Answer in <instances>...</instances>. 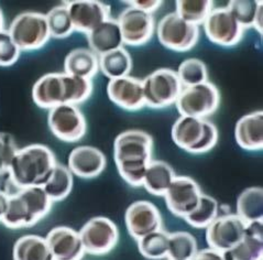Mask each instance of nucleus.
I'll return each instance as SVG.
<instances>
[{
    "instance_id": "obj_1",
    "label": "nucleus",
    "mask_w": 263,
    "mask_h": 260,
    "mask_svg": "<svg viewBox=\"0 0 263 260\" xmlns=\"http://www.w3.org/2000/svg\"><path fill=\"white\" fill-rule=\"evenodd\" d=\"M152 152L153 138L144 130L128 129L116 137L114 160L122 180L134 188L143 187Z\"/></svg>"
},
{
    "instance_id": "obj_2",
    "label": "nucleus",
    "mask_w": 263,
    "mask_h": 260,
    "mask_svg": "<svg viewBox=\"0 0 263 260\" xmlns=\"http://www.w3.org/2000/svg\"><path fill=\"white\" fill-rule=\"evenodd\" d=\"M58 164L54 152L45 144L34 143L19 148L9 173L19 189L43 187Z\"/></svg>"
},
{
    "instance_id": "obj_3",
    "label": "nucleus",
    "mask_w": 263,
    "mask_h": 260,
    "mask_svg": "<svg viewBox=\"0 0 263 260\" xmlns=\"http://www.w3.org/2000/svg\"><path fill=\"white\" fill-rule=\"evenodd\" d=\"M53 202L43 187L21 189L10 197L9 205L2 224L10 229L30 228L48 216Z\"/></svg>"
},
{
    "instance_id": "obj_4",
    "label": "nucleus",
    "mask_w": 263,
    "mask_h": 260,
    "mask_svg": "<svg viewBox=\"0 0 263 260\" xmlns=\"http://www.w3.org/2000/svg\"><path fill=\"white\" fill-rule=\"evenodd\" d=\"M172 140L177 147L192 155H204L218 142V129L211 120L191 116L177 118L171 130Z\"/></svg>"
},
{
    "instance_id": "obj_5",
    "label": "nucleus",
    "mask_w": 263,
    "mask_h": 260,
    "mask_svg": "<svg viewBox=\"0 0 263 260\" xmlns=\"http://www.w3.org/2000/svg\"><path fill=\"white\" fill-rule=\"evenodd\" d=\"M221 95L218 87L211 82L184 87L175 103L181 116L206 119L218 110Z\"/></svg>"
},
{
    "instance_id": "obj_6",
    "label": "nucleus",
    "mask_w": 263,
    "mask_h": 260,
    "mask_svg": "<svg viewBox=\"0 0 263 260\" xmlns=\"http://www.w3.org/2000/svg\"><path fill=\"white\" fill-rule=\"evenodd\" d=\"M8 32L21 51L42 49L51 39L45 14L27 11L15 17Z\"/></svg>"
},
{
    "instance_id": "obj_7",
    "label": "nucleus",
    "mask_w": 263,
    "mask_h": 260,
    "mask_svg": "<svg viewBox=\"0 0 263 260\" xmlns=\"http://www.w3.org/2000/svg\"><path fill=\"white\" fill-rule=\"evenodd\" d=\"M145 106L162 109L176 103L183 89L177 73L171 68H159L142 81Z\"/></svg>"
},
{
    "instance_id": "obj_8",
    "label": "nucleus",
    "mask_w": 263,
    "mask_h": 260,
    "mask_svg": "<svg viewBox=\"0 0 263 260\" xmlns=\"http://www.w3.org/2000/svg\"><path fill=\"white\" fill-rule=\"evenodd\" d=\"M156 31L160 43L175 52L191 51L199 40V28L183 20L175 12L162 18Z\"/></svg>"
},
{
    "instance_id": "obj_9",
    "label": "nucleus",
    "mask_w": 263,
    "mask_h": 260,
    "mask_svg": "<svg viewBox=\"0 0 263 260\" xmlns=\"http://www.w3.org/2000/svg\"><path fill=\"white\" fill-rule=\"evenodd\" d=\"M85 254L104 256L109 254L119 242V229L114 221L105 216L92 217L79 232Z\"/></svg>"
},
{
    "instance_id": "obj_10",
    "label": "nucleus",
    "mask_w": 263,
    "mask_h": 260,
    "mask_svg": "<svg viewBox=\"0 0 263 260\" xmlns=\"http://www.w3.org/2000/svg\"><path fill=\"white\" fill-rule=\"evenodd\" d=\"M48 125L54 137L61 141H81L87 133V121L76 105L62 104L49 110Z\"/></svg>"
},
{
    "instance_id": "obj_11",
    "label": "nucleus",
    "mask_w": 263,
    "mask_h": 260,
    "mask_svg": "<svg viewBox=\"0 0 263 260\" xmlns=\"http://www.w3.org/2000/svg\"><path fill=\"white\" fill-rule=\"evenodd\" d=\"M203 25L208 40L223 48L235 47L243 38L245 29L227 7L213 9Z\"/></svg>"
},
{
    "instance_id": "obj_12",
    "label": "nucleus",
    "mask_w": 263,
    "mask_h": 260,
    "mask_svg": "<svg viewBox=\"0 0 263 260\" xmlns=\"http://www.w3.org/2000/svg\"><path fill=\"white\" fill-rule=\"evenodd\" d=\"M247 223L235 214L218 215L206 228V242L212 249L226 252L241 242Z\"/></svg>"
},
{
    "instance_id": "obj_13",
    "label": "nucleus",
    "mask_w": 263,
    "mask_h": 260,
    "mask_svg": "<svg viewBox=\"0 0 263 260\" xmlns=\"http://www.w3.org/2000/svg\"><path fill=\"white\" fill-rule=\"evenodd\" d=\"M122 34L123 44L141 47L148 43L156 31L153 14H149L134 7H128L117 19Z\"/></svg>"
},
{
    "instance_id": "obj_14",
    "label": "nucleus",
    "mask_w": 263,
    "mask_h": 260,
    "mask_svg": "<svg viewBox=\"0 0 263 260\" xmlns=\"http://www.w3.org/2000/svg\"><path fill=\"white\" fill-rule=\"evenodd\" d=\"M202 194V190L194 179L181 175L175 177L163 197L168 211L173 215L184 218L197 208Z\"/></svg>"
},
{
    "instance_id": "obj_15",
    "label": "nucleus",
    "mask_w": 263,
    "mask_h": 260,
    "mask_svg": "<svg viewBox=\"0 0 263 260\" xmlns=\"http://www.w3.org/2000/svg\"><path fill=\"white\" fill-rule=\"evenodd\" d=\"M125 224L129 235L139 240L162 229V215L156 205L149 201H137L128 206Z\"/></svg>"
},
{
    "instance_id": "obj_16",
    "label": "nucleus",
    "mask_w": 263,
    "mask_h": 260,
    "mask_svg": "<svg viewBox=\"0 0 263 260\" xmlns=\"http://www.w3.org/2000/svg\"><path fill=\"white\" fill-rule=\"evenodd\" d=\"M64 4L75 31L86 35L110 18V7L97 0H73Z\"/></svg>"
},
{
    "instance_id": "obj_17",
    "label": "nucleus",
    "mask_w": 263,
    "mask_h": 260,
    "mask_svg": "<svg viewBox=\"0 0 263 260\" xmlns=\"http://www.w3.org/2000/svg\"><path fill=\"white\" fill-rule=\"evenodd\" d=\"M107 95L116 106L127 112H139L145 106L142 80L130 75L108 82Z\"/></svg>"
},
{
    "instance_id": "obj_18",
    "label": "nucleus",
    "mask_w": 263,
    "mask_h": 260,
    "mask_svg": "<svg viewBox=\"0 0 263 260\" xmlns=\"http://www.w3.org/2000/svg\"><path fill=\"white\" fill-rule=\"evenodd\" d=\"M107 166V158L102 150L94 146L74 148L67 159V168L81 179L90 180L99 177Z\"/></svg>"
},
{
    "instance_id": "obj_19",
    "label": "nucleus",
    "mask_w": 263,
    "mask_h": 260,
    "mask_svg": "<svg viewBox=\"0 0 263 260\" xmlns=\"http://www.w3.org/2000/svg\"><path fill=\"white\" fill-rule=\"evenodd\" d=\"M54 260H82L85 250L80 233L68 226L52 228L45 237Z\"/></svg>"
},
{
    "instance_id": "obj_20",
    "label": "nucleus",
    "mask_w": 263,
    "mask_h": 260,
    "mask_svg": "<svg viewBox=\"0 0 263 260\" xmlns=\"http://www.w3.org/2000/svg\"><path fill=\"white\" fill-rule=\"evenodd\" d=\"M32 99L37 107L45 110L65 104L64 72L42 75L32 87Z\"/></svg>"
},
{
    "instance_id": "obj_21",
    "label": "nucleus",
    "mask_w": 263,
    "mask_h": 260,
    "mask_svg": "<svg viewBox=\"0 0 263 260\" xmlns=\"http://www.w3.org/2000/svg\"><path fill=\"white\" fill-rule=\"evenodd\" d=\"M222 255L225 260H262L263 219L247 223L241 242Z\"/></svg>"
},
{
    "instance_id": "obj_22",
    "label": "nucleus",
    "mask_w": 263,
    "mask_h": 260,
    "mask_svg": "<svg viewBox=\"0 0 263 260\" xmlns=\"http://www.w3.org/2000/svg\"><path fill=\"white\" fill-rule=\"evenodd\" d=\"M235 138L238 146L248 151H259L263 148V112L247 114L237 121Z\"/></svg>"
},
{
    "instance_id": "obj_23",
    "label": "nucleus",
    "mask_w": 263,
    "mask_h": 260,
    "mask_svg": "<svg viewBox=\"0 0 263 260\" xmlns=\"http://www.w3.org/2000/svg\"><path fill=\"white\" fill-rule=\"evenodd\" d=\"M87 41L89 49L98 57L122 48L123 41L118 21L111 17L107 19L87 34Z\"/></svg>"
},
{
    "instance_id": "obj_24",
    "label": "nucleus",
    "mask_w": 263,
    "mask_h": 260,
    "mask_svg": "<svg viewBox=\"0 0 263 260\" xmlns=\"http://www.w3.org/2000/svg\"><path fill=\"white\" fill-rule=\"evenodd\" d=\"M99 72V57L90 49L76 48L66 55L64 60V73L89 79Z\"/></svg>"
},
{
    "instance_id": "obj_25",
    "label": "nucleus",
    "mask_w": 263,
    "mask_h": 260,
    "mask_svg": "<svg viewBox=\"0 0 263 260\" xmlns=\"http://www.w3.org/2000/svg\"><path fill=\"white\" fill-rule=\"evenodd\" d=\"M175 177L173 168L168 163L152 160L144 175L143 188L154 196H164Z\"/></svg>"
},
{
    "instance_id": "obj_26",
    "label": "nucleus",
    "mask_w": 263,
    "mask_h": 260,
    "mask_svg": "<svg viewBox=\"0 0 263 260\" xmlns=\"http://www.w3.org/2000/svg\"><path fill=\"white\" fill-rule=\"evenodd\" d=\"M13 260H54L45 237L25 235L12 247Z\"/></svg>"
},
{
    "instance_id": "obj_27",
    "label": "nucleus",
    "mask_w": 263,
    "mask_h": 260,
    "mask_svg": "<svg viewBox=\"0 0 263 260\" xmlns=\"http://www.w3.org/2000/svg\"><path fill=\"white\" fill-rule=\"evenodd\" d=\"M133 66V58L123 47L99 57V71L109 81L129 76Z\"/></svg>"
},
{
    "instance_id": "obj_28",
    "label": "nucleus",
    "mask_w": 263,
    "mask_h": 260,
    "mask_svg": "<svg viewBox=\"0 0 263 260\" xmlns=\"http://www.w3.org/2000/svg\"><path fill=\"white\" fill-rule=\"evenodd\" d=\"M74 187L73 173L64 164L58 163L49 180L43 185L45 193L53 203L64 201L72 193Z\"/></svg>"
},
{
    "instance_id": "obj_29",
    "label": "nucleus",
    "mask_w": 263,
    "mask_h": 260,
    "mask_svg": "<svg viewBox=\"0 0 263 260\" xmlns=\"http://www.w3.org/2000/svg\"><path fill=\"white\" fill-rule=\"evenodd\" d=\"M237 215L246 223L263 219V190L252 187L243 190L237 200Z\"/></svg>"
},
{
    "instance_id": "obj_30",
    "label": "nucleus",
    "mask_w": 263,
    "mask_h": 260,
    "mask_svg": "<svg viewBox=\"0 0 263 260\" xmlns=\"http://www.w3.org/2000/svg\"><path fill=\"white\" fill-rule=\"evenodd\" d=\"M197 240L189 232H175L168 235L170 260H193L197 254Z\"/></svg>"
},
{
    "instance_id": "obj_31",
    "label": "nucleus",
    "mask_w": 263,
    "mask_h": 260,
    "mask_svg": "<svg viewBox=\"0 0 263 260\" xmlns=\"http://www.w3.org/2000/svg\"><path fill=\"white\" fill-rule=\"evenodd\" d=\"M168 233L163 228L146 235L138 242V249L140 254L149 260L167 259L168 252Z\"/></svg>"
},
{
    "instance_id": "obj_32",
    "label": "nucleus",
    "mask_w": 263,
    "mask_h": 260,
    "mask_svg": "<svg viewBox=\"0 0 263 260\" xmlns=\"http://www.w3.org/2000/svg\"><path fill=\"white\" fill-rule=\"evenodd\" d=\"M219 215L218 202L211 195L202 194L197 208L184 217L186 223L194 228H207Z\"/></svg>"
},
{
    "instance_id": "obj_33",
    "label": "nucleus",
    "mask_w": 263,
    "mask_h": 260,
    "mask_svg": "<svg viewBox=\"0 0 263 260\" xmlns=\"http://www.w3.org/2000/svg\"><path fill=\"white\" fill-rule=\"evenodd\" d=\"M211 0H177L176 14L192 25H203L208 14L214 9Z\"/></svg>"
},
{
    "instance_id": "obj_34",
    "label": "nucleus",
    "mask_w": 263,
    "mask_h": 260,
    "mask_svg": "<svg viewBox=\"0 0 263 260\" xmlns=\"http://www.w3.org/2000/svg\"><path fill=\"white\" fill-rule=\"evenodd\" d=\"M46 22H48L49 31L51 38L58 40H63L75 32L71 17L65 4L53 7V8L45 14Z\"/></svg>"
},
{
    "instance_id": "obj_35",
    "label": "nucleus",
    "mask_w": 263,
    "mask_h": 260,
    "mask_svg": "<svg viewBox=\"0 0 263 260\" xmlns=\"http://www.w3.org/2000/svg\"><path fill=\"white\" fill-rule=\"evenodd\" d=\"M177 76L184 87L198 85L208 81V70L202 60L196 58L186 59L177 68Z\"/></svg>"
},
{
    "instance_id": "obj_36",
    "label": "nucleus",
    "mask_w": 263,
    "mask_h": 260,
    "mask_svg": "<svg viewBox=\"0 0 263 260\" xmlns=\"http://www.w3.org/2000/svg\"><path fill=\"white\" fill-rule=\"evenodd\" d=\"M65 83V104L79 105L90 98L92 94V81L64 73Z\"/></svg>"
},
{
    "instance_id": "obj_37",
    "label": "nucleus",
    "mask_w": 263,
    "mask_h": 260,
    "mask_svg": "<svg viewBox=\"0 0 263 260\" xmlns=\"http://www.w3.org/2000/svg\"><path fill=\"white\" fill-rule=\"evenodd\" d=\"M260 4L261 2L257 3L253 0H231L227 8L233 13L239 25L243 29H248L253 26Z\"/></svg>"
},
{
    "instance_id": "obj_38",
    "label": "nucleus",
    "mask_w": 263,
    "mask_h": 260,
    "mask_svg": "<svg viewBox=\"0 0 263 260\" xmlns=\"http://www.w3.org/2000/svg\"><path fill=\"white\" fill-rule=\"evenodd\" d=\"M21 50L7 30L0 31V66L9 67L18 62Z\"/></svg>"
},
{
    "instance_id": "obj_39",
    "label": "nucleus",
    "mask_w": 263,
    "mask_h": 260,
    "mask_svg": "<svg viewBox=\"0 0 263 260\" xmlns=\"http://www.w3.org/2000/svg\"><path fill=\"white\" fill-rule=\"evenodd\" d=\"M19 150L14 137L8 133H0V174L8 172L12 160Z\"/></svg>"
},
{
    "instance_id": "obj_40",
    "label": "nucleus",
    "mask_w": 263,
    "mask_h": 260,
    "mask_svg": "<svg viewBox=\"0 0 263 260\" xmlns=\"http://www.w3.org/2000/svg\"><path fill=\"white\" fill-rule=\"evenodd\" d=\"M123 3L129 4L130 7H134V8L149 14H153V12H156L158 9H160L162 4H163V2H160V0H131V2Z\"/></svg>"
},
{
    "instance_id": "obj_41",
    "label": "nucleus",
    "mask_w": 263,
    "mask_h": 260,
    "mask_svg": "<svg viewBox=\"0 0 263 260\" xmlns=\"http://www.w3.org/2000/svg\"><path fill=\"white\" fill-rule=\"evenodd\" d=\"M193 260H225V258H223L222 252H219L212 248H207L198 250Z\"/></svg>"
},
{
    "instance_id": "obj_42",
    "label": "nucleus",
    "mask_w": 263,
    "mask_h": 260,
    "mask_svg": "<svg viewBox=\"0 0 263 260\" xmlns=\"http://www.w3.org/2000/svg\"><path fill=\"white\" fill-rule=\"evenodd\" d=\"M10 201V196H8L6 193H4L3 191H0V223H2L7 210H8V205H9Z\"/></svg>"
},
{
    "instance_id": "obj_43",
    "label": "nucleus",
    "mask_w": 263,
    "mask_h": 260,
    "mask_svg": "<svg viewBox=\"0 0 263 260\" xmlns=\"http://www.w3.org/2000/svg\"><path fill=\"white\" fill-rule=\"evenodd\" d=\"M262 3L260 4V6H259V8H258V11H257V14H256V18H254V21H253V26L252 27H254L257 29V31L260 33V34H262V21H263V19H262Z\"/></svg>"
},
{
    "instance_id": "obj_44",
    "label": "nucleus",
    "mask_w": 263,
    "mask_h": 260,
    "mask_svg": "<svg viewBox=\"0 0 263 260\" xmlns=\"http://www.w3.org/2000/svg\"><path fill=\"white\" fill-rule=\"evenodd\" d=\"M5 30V17H4V12L0 8V31Z\"/></svg>"
},
{
    "instance_id": "obj_45",
    "label": "nucleus",
    "mask_w": 263,
    "mask_h": 260,
    "mask_svg": "<svg viewBox=\"0 0 263 260\" xmlns=\"http://www.w3.org/2000/svg\"><path fill=\"white\" fill-rule=\"evenodd\" d=\"M168 260H170V259H168Z\"/></svg>"
}]
</instances>
